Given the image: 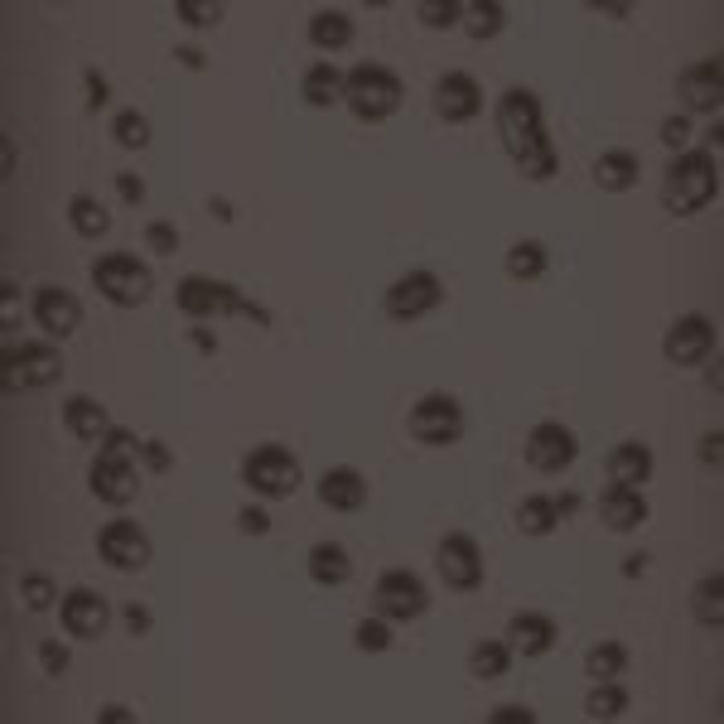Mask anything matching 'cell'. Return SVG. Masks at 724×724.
Masks as SVG:
<instances>
[{
    "instance_id": "obj_25",
    "label": "cell",
    "mask_w": 724,
    "mask_h": 724,
    "mask_svg": "<svg viewBox=\"0 0 724 724\" xmlns=\"http://www.w3.org/2000/svg\"><path fill=\"white\" fill-rule=\"evenodd\" d=\"M609 479L613 483H628V489H642V483L652 479V450L642 440H623L609 454Z\"/></svg>"
},
{
    "instance_id": "obj_5",
    "label": "cell",
    "mask_w": 724,
    "mask_h": 724,
    "mask_svg": "<svg viewBox=\"0 0 724 724\" xmlns=\"http://www.w3.org/2000/svg\"><path fill=\"white\" fill-rule=\"evenodd\" d=\"M401 97H406V83L387 63H358L353 73H344V102L358 122H387L401 107Z\"/></svg>"
},
{
    "instance_id": "obj_52",
    "label": "cell",
    "mask_w": 724,
    "mask_h": 724,
    "mask_svg": "<svg viewBox=\"0 0 724 724\" xmlns=\"http://www.w3.org/2000/svg\"><path fill=\"white\" fill-rule=\"evenodd\" d=\"M189 338H193V348H199V353H218V338L208 334L203 324H193V328H189Z\"/></svg>"
},
{
    "instance_id": "obj_41",
    "label": "cell",
    "mask_w": 724,
    "mask_h": 724,
    "mask_svg": "<svg viewBox=\"0 0 724 724\" xmlns=\"http://www.w3.org/2000/svg\"><path fill=\"white\" fill-rule=\"evenodd\" d=\"M145 246H150L155 256H175L179 252V228L175 222H150V228H145Z\"/></svg>"
},
{
    "instance_id": "obj_54",
    "label": "cell",
    "mask_w": 724,
    "mask_h": 724,
    "mask_svg": "<svg viewBox=\"0 0 724 724\" xmlns=\"http://www.w3.org/2000/svg\"><path fill=\"white\" fill-rule=\"evenodd\" d=\"M556 512H560V522L570 517V512H579V493H560L556 497Z\"/></svg>"
},
{
    "instance_id": "obj_38",
    "label": "cell",
    "mask_w": 724,
    "mask_h": 724,
    "mask_svg": "<svg viewBox=\"0 0 724 724\" xmlns=\"http://www.w3.org/2000/svg\"><path fill=\"white\" fill-rule=\"evenodd\" d=\"M391 628L397 623H387L381 613H373V618H363V623L353 628V642H358V652H387L391 648Z\"/></svg>"
},
{
    "instance_id": "obj_4",
    "label": "cell",
    "mask_w": 724,
    "mask_h": 724,
    "mask_svg": "<svg viewBox=\"0 0 724 724\" xmlns=\"http://www.w3.org/2000/svg\"><path fill=\"white\" fill-rule=\"evenodd\" d=\"M720 193V165L710 150H681L667 169V208L676 218H691L710 208V199Z\"/></svg>"
},
{
    "instance_id": "obj_14",
    "label": "cell",
    "mask_w": 724,
    "mask_h": 724,
    "mask_svg": "<svg viewBox=\"0 0 724 724\" xmlns=\"http://www.w3.org/2000/svg\"><path fill=\"white\" fill-rule=\"evenodd\" d=\"M97 556L107 560L112 570H122V575L145 570V560H150V536H145L136 522L116 517V522H107L97 532Z\"/></svg>"
},
{
    "instance_id": "obj_42",
    "label": "cell",
    "mask_w": 724,
    "mask_h": 724,
    "mask_svg": "<svg viewBox=\"0 0 724 724\" xmlns=\"http://www.w3.org/2000/svg\"><path fill=\"white\" fill-rule=\"evenodd\" d=\"M175 15H179L183 24H193V30H208V24H218V20H222V6H199V0H179Z\"/></svg>"
},
{
    "instance_id": "obj_48",
    "label": "cell",
    "mask_w": 724,
    "mask_h": 724,
    "mask_svg": "<svg viewBox=\"0 0 724 724\" xmlns=\"http://www.w3.org/2000/svg\"><path fill=\"white\" fill-rule=\"evenodd\" d=\"M140 454H145V464H150L155 473H165L169 464H175V454H169L160 440H140Z\"/></svg>"
},
{
    "instance_id": "obj_30",
    "label": "cell",
    "mask_w": 724,
    "mask_h": 724,
    "mask_svg": "<svg viewBox=\"0 0 724 724\" xmlns=\"http://www.w3.org/2000/svg\"><path fill=\"white\" fill-rule=\"evenodd\" d=\"M556 526H560L556 497L536 493V497H522V503H517V532H522V536H550Z\"/></svg>"
},
{
    "instance_id": "obj_24",
    "label": "cell",
    "mask_w": 724,
    "mask_h": 724,
    "mask_svg": "<svg viewBox=\"0 0 724 724\" xmlns=\"http://www.w3.org/2000/svg\"><path fill=\"white\" fill-rule=\"evenodd\" d=\"M642 179V160L633 150H604L595 160V183L604 193H628Z\"/></svg>"
},
{
    "instance_id": "obj_47",
    "label": "cell",
    "mask_w": 724,
    "mask_h": 724,
    "mask_svg": "<svg viewBox=\"0 0 724 724\" xmlns=\"http://www.w3.org/2000/svg\"><path fill=\"white\" fill-rule=\"evenodd\" d=\"M83 87H87V107H92V112H102V107H107V97H112V92H107V77H102V73H92V69H87V77H83Z\"/></svg>"
},
{
    "instance_id": "obj_51",
    "label": "cell",
    "mask_w": 724,
    "mask_h": 724,
    "mask_svg": "<svg viewBox=\"0 0 724 724\" xmlns=\"http://www.w3.org/2000/svg\"><path fill=\"white\" fill-rule=\"evenodd\" d=\"M175 59L183 63V69H193V73H199V69H208V59H203V54H199V49H193V44H179V49H175Z\"/></svg>"
},
{
    "instance_id": "obj_37",
    "label": "cell",
    "mask_w": 724,
    "mask_h": 724,
    "mask_svg": "<svg viewBox=\"0 0 724 724\" xmlns=\"http://www.w3.org/2000/svg\"><path fill=\"white\" fill-rule=\"evenodd\" d=\"M112 136H116V145H126V150H145V145H150V122H145V112H116Z\"/></svg>"
},
{
    "instance_id": "obj_40",
    "label": "cell",
    "mask_w": 724,
    "mask_h": 724,
    "mask_svg": "<svg viewBox=\"0 0 724 724\" xmlns=\"http://www.w3.org/2000/svg\"><path fill=\"white\" fill-rule=\"evenodd\" d=\"M420 20H426L430 30H454V24L464 20V6H454V0H426V6H420Z\"/></svg>"
},
{
    "instance_id": "obj_28",
    "label": "cell",
    "mask_w": 724,
    "mask_h": 724,
    "mask_svg": "<svg viewBox=\"0 0 724 724\" xmlns=\"http://www.w3.org/2000/svg\"><path fill=\"white\" fill-rule=\"evenodd\" d=\"M69 222L77 237H87V242H97V237L112 232V213L102 208V199H92V193H73L69 199Z\"/></svg>"
},
{
    "instance_id": "obj_17",
    "label": "cell",
    "mask_w": 724,
    "mask_h": 724,
    "mask_svg": "<svg viewBox=\"0 0 724 724\" xmlns=\"http://www.w3.org/2000/svg\"><path fill=\"white\" fill-rule=\"evenodd\" d=\"M34 324L44 328L49 338H69L77 324H83V305H77L73 290L63 285H39L34 290Z\"/></svg>"
},
{
    "instance_id": "obj_56",
    "label": "cell",
    "mask_w": 724,
    "mask_h": 724,
    "mask_svg": "<svg viewBox=\"0 0 724 724\" xmlns=\"http://www.w3.org/2000/svg\"><path fill=\"white\" fill-rule=\"evenodd\" d=\"M0 305H6V314L20 305V290H15V281H6V290H0Z\"/></svg>"
},
{
    "instance_id": "obj_1",
    "label": "cell",
    "mask_w": 724,
    "mask_h": 724,
    "mask_svg": "<svg viewBox=\"0 0 724 724\" xmlns=\"http://www.w3.org/2000/svg\"><path fill=\"white\" fill-rule=\"evenodd\" d=\"M497 130H503V145L517 165L522 179L546 183L560 175V150L546 136L542 122V102H536L532 87H507L503 102H497Z\"/></svg>"
},
{
    "instance_id": "obj_29",
    "label": "cell",
    "mask_w": 724,
    "mask_h": 724,
    "mask_svg": "<svg viewBox=\"0 0 724 724\" xmlns=\"http://www.w3.org/2000/svg\"><path fill=\"white\" fill-rule=\"evenodd\" d=\"M305 102L309 107H319V112H328L334 102H344V73L334 69V63H314V69L305 73Z\"/></svg>"
},
{
    "instance_id": "obj_6",
    "label": "cell",
    "mask_w": 724,
    "mask_h": 724,
    "mask_svg": "<svg viewBox=\"0 0 724 724\" xmlns=\"http://www.w3.org/2000/svg\"><path fill=\"white\" fill-rule=\"evenodd\" d=\"M92 285H97V295L107 300L116 309H136L150 300V266H145L140 256L130 252H107L92 261Z\"/></svg>"
},
{
    "instance_id": "obj_32",
    "label": "cell",
    "mask_w": 724,
    "mask_h": 724,
    "mask_svg": "<svg viewBox=\"0 0 724 724\" xmlns=\"http://www.w3.org/2000/svg\"><path fill=\"white\" fill-rule=\"evenodd\" d=\"M691 609H695V623L705 628H720L724 623V579L720 575H705L691 595Z\"/></svg>"
},
{
    "instance_id": "obj_13",
    "label": "cell",
    "mask_w": 724,
    "mask_h": 724,
    "mask_svg": "<svg viewBox=\"0 0 724 724\" xmlns=\"http://www.w3.org/2000/svg\"><path fill=\"white\" fill-rule=\"evenodd\" d=\"M575 454H579V440L560 420H542V426L526 434V464L536 473H565L575 464Z\"/></svg>"
},
{
    "instance_id": "obj_19",
    "label": "cell",
    "mask_w": 724,
    "mask_h": 724,
    "mask_svg": "<svg viewBox=\"0 0 724 724\" xmlns=\"http://www.w3.org/2000/svg\"><path fill=\"white\" fill-rule=\"evenodd\" d=\"M681 102H686L691 112H705V116H715L720 112V102H724V69H720V59H701V63H691L686 73H681Z\"/></svg>"
},
{
    "instance_id": "obj_34",
    "label": "cell",
    "mask_w": 724,
    "mask_h": 724,
    "mask_svg": "<svg viewBox=\"0 0 724 724\" xmlns=\"http://www.w3.org/2000/svg\"><path fill=\"white\" fill-rule=\"evenodd\" d=\"M503 266H507L512 281H536V275H546V266H550V252H546L542 242H517V246H512V252H507Z\"/></svg>"
},
{
    "instance_id": "obj_15",
    "label": "cell",
    "mask_w": 724,
    "mask_h": 724,
    "mask_svg": "<svg viewBox=\"0 0 724 724\" xmlns=\"http://www.w3.org/2000/svg\"><path fill=\"white\" fill-rule=\"evenodd\" d=\"M662 353H667V363H676V367L705 363L710 353H715V324H710L705 314H681V319L667 328Z\"/></svg>"
},
{
    "instance_id": "obj_45",
    "label": "cell",
    "mask_w": 724,
    "mask_h": 724,
    "mask_svg": "<svg viewBox=\"0 0 724 724\" xmlns=\"http://www.w3.org/2000/svg\"><path fill=\"white\" fill-rule=\"evenodd\" d=\"M237 526H242L246 536H266V532H271V512L252 503V507H242V512H237Z\"/></svg>"
},
{
    "instance_id": "obj_44",
    "label": "cell",
    "mask_w": 724,
    "mask_h": 724,
    "mask_svg": "<svg viewBox=\"0 0 724 724\" xmlns=\"http://www.w3.org/2000/svg\"><path fill=\"white\" fill-rule=\"evenodd\" d=\"M657 136H662V145H667V150H681V145L691 140V122H686V116H667Z\"/></svg>"
},
{
    "instance_id": "obj_12",
    "label": "cell",
    "mask_w": 724,
    "mask_h": 724,
    "mask_svg": "<svg viewBox=\"0 0 724 724\" xmlns=\"http://www.w3.org/2000/svg\"><path fill=\"white\" fill-rule=\"evenodd\" d=\"M434 565H440V579L459 595H469V589L483 585V550L473 542L469 532H450L434 550Z\"/></svg>"
},
{
    "instance_id": "obj_10",
    "label": "cell",
    "mask_w": 724,
    "mask_h": 724,
    "mask_svg": "<svg viewBox=\"0 0 724 724\" xmlns=\"http://www.w3.org/2000/svg\"><path fill=\"white\" fill-rule=\"evenodd\" d=\"M373 609L387 618V623H411L430 609L426 579L416 570H381V579L373 585Z\"/></svg>"
},
{
    "instance_id": "obj_3",
    "label": "cell",
    "mask_w": 724,
    "mask_h": 724,
    "mask_svg": "<svg viewBox=\"0 0 724 724\" xmlns=\"http://www.w3.org/2000/svg\"><path fill=\"white\" fill-rule=\"evenodd\" d=\"M175 305H179L183 319H193V324H208V319H218V314H242V319H252L261 328L271 324L266 309L252 305L237 285L213 281V275H183V281L175 285Z\"/></svg>"
},
{
    "instance_id": "obj_58",
    "label": "cell",
    "mask_w": 724,
    "mask_h": 724,
    "mask_svg": "<svg viewBox=\"0 0 724 724\" xmlns=\"http://www.w3.org/2000/svg\"><path fill=\"white\" fill-rule=\"evenodd\" d=\"M208 208H213V218H218V222H232V203H228V199H213Z\"/></svg>"
},
{
    "instance_id": "obj_31",
    "label": "cell",
    "mask_w": 724,
    "mask_h": 724,
    "mask_svg": "<svg viewBox=\"0 0 724 724\" xmlns=\"http://www.w3.org/2000/svg\"><path fill=\"white\" fill-rule=\"evenodd\" d=\"M585 671H589V681H618L628 671V648L623 642H595L585 657Z\"/></svg>"
},
{
    "instance_id": "obj_46",
    "label": "cell",
    "mask_w": 724,
    "mask_h": 724,
    "mask_svg": "<svg viewBox=\"0 0 724 724\" xmlns=\"http://www.w3.org/2000/svg\"><path fill=\"white\" fill-rule=\"evenodd\" d=\"M122 623H126L130 638H145L155 618H150V609H145V604H126V609H122Z\"/></svg>"
},
{
    "instance_id": "obj_16",
    "label": "cell",
    "mask_w": 724,
    "mask_h": 724,
    "mask_svg": "<svg viewBox=\"0 0 724 724\" xmlns=\"http://www.w3.org/2000/svg\"><path fill=\"white\" fill-rule=\"evenodd\" d=\"M107 618H112V604L97 595V589H69V595L59 599V623L69 638H102L107 633Z\"/></svg>"
},
{
    "instance_id": "obj_35",
    "label": "cell",
    "mask_w": 724,
    "mask_h": 724,
    "mask_svg": "<svg viewBox=\"0 0 724 724\" xmlns=\"http://www.w3.org/2000/svg\"><path fill=\"white\" fill-rule=\"evenodd\" d=\"M507 24V6H497V0H479V6H464V30L473 39H497Z\"/></svg>"
},
{
    "instance_id": "obj_39",
    "label": "cell",
    "mask_w": 724,
    "mask_h": 724,
    "mask_svg": "<svg viewBox=\"0 0 724 724\" xmlns=\"http://www.w3.org/2000/svg\"><path fill=\"white\" fill-rule=\"evenodd\" d=\"M54 579L49 575H39V570H30L20 579V599H24V609H34V613H44V609H54Z\"/></svg>"
},
{
    "instance_id": "obj_20",
    "label": "cell",
    "mask_w": 724,
    "mask_h": 724,
    "mask_svg": "<svg viewBox=\"0 0 724 724\" xmlns=\"http://www.w3.org/2000/svg\"><path fill=\"white\" fill-rule=\"evenodd\" d=\"M599 517L609 532H638V526L648 522V497L638 489H628V483H609V489L599 493Z\"/></svg>"
},
{
    "instance_id": "obj_27",
    "label": "cell",
    "mask_w": 724,
    "mask_h": 724,
    "mask_svg": "<svg viewBox=\"0 0 724 724\" xmlns=\"http://www.w3.org/2000/svg\"><path fill=\"white\" fill-rule=\"evenodd\" d=\"M353 575V560H348V550L338 546V542H319L309 550V579L314 585H344V579Z\"/></svg>"
},
{
    "instance_id": "obj_2",
    "label": "cell",
    "mask_w": 724,
    "mask_h": 724,
    "mask_svg": "<svg viewBox=\"0 0 724 724\" xmlns=\"http://www.w3.org/2000/svg\"><path fill=\"white\" fill-rule=\"evenodd\" d=\"M130 454H140V434L112 426L107 440H102V454L92 459V473H87V489L107 507H126L140 493V473L130 464Z\"/></svg>"
},
{
    "instance_id": "obj_9",
    "label": "cell",
    "mask_w": 724,
    "mask_h": 724,
    "mask_svg": "<svg viewBox=\"0 0 724 724\" xmlns=\"http://www.w3.org/2000/svg\"><path fill=\"white\" fill-rule=\"evenodd\" d=\"M406 430H411V440H420V444H454L459 434H464V406H459L450 391H430V397H420L411 406Z\"/></svg>"
},
{
    "instance_id": "obj_22",
    "label": "cell",
    "mask_w": 724,
    "mask_h": 724,
    "mask_svg": "<svg viewBox=\"0 0 724 724\" xmlns=\"http://www.w3.org/2000/svg\"><path fill=\"white\" fill-rule=\"evenodd\" d=\"M507 648H517L522 657H546L556 648V618L550 613H517L507 623Z\"/></svg>"
},
{
    "instance_id": "obj_21",
    "label": "cell",
    "mask_w": 724,
    "mask_h": 724,
    "mask_svg": "<svg viewBox=\"0 0 724 724\" xmlns=\"http://www.w3.org/2000/svg\"><path fill=\"white\" fill-rule=\"evenodd\" d=\"M319 503L334 507V512H363L367 507V479L358 469H348V464L328 469L319 479Z\"/></svg>"
},
{
    "instance_id": "obj_43",
    "label": "cell",
    "mask_w": 724,
    "mask_h": 724,
    "mask_svg": "<svg viewBox=\"0 0 724 724\" xmlns=\"http://www.w3.org/2000/svg\"><path fill=\"white\" fill-rule=\"evenodd\" d=\"M69 648H63V642H54V638H44L39 642V667H44V676H63V671H69Z\"/></svg>"
},
{
    "instance_id": "obj_53",
    "label": "cell",
    "mask_w": 724,
    "mask_h": 724,
    "mask_svg": "<svg viewBox=\"0 0 724 724\" xmlns=\"http://www.w3.org/2000/svg\"><path fill=\"white\" fill-rule=\"evenodd\" d=\"M720 440H724L720 430H710L705 440H701V459H705V464H720Z\"/></svg>"
},
{
    "instance_id": "obj_26",
    "label": "cell",
    "mask_w": 724,
    "mask_h": 724,
    "mask_svg": "<svg viewBox=\"0 0 724 724\" xmlns=\"http://www.w3.org/2000/svg\"><path fill=\"white\" fill-rule=\"evenodd\" d=\"M305 34H309V44L319 49V54L348 49L353 44V15H348V10H314Z\"/></svg>"
},
{
    "instance_id": "obj_49",
    "label": "cell",
    "mask_w": 724,
    "mask_h": 724,
    "mask_svg": "<svg viewBox=\"0 0 724 724\" xmlns=\"http://www.w3.org/2000/svg\"><path fill=\"white\" fill-rule=\"evenodd\" d=\"M512 720H517V724H532L536 715H532L526 705H497V710H493V724H512Z\"/></svg>"
},
{
    "instance_id": "obj_36",
    "label": "cell",
    "mask_w": 724,
    "mask_h": 724,
    "mask_svg": "<svg viewBox=\"0 0 724 724\" xmlns=\"http://www.w3.org/2000/svg\"><path fill=\"white\" fill-rule=\"evenodd\" d=\"M628 710V691L618 686V681H595V691H589L585 701V715L589 720H618Z\"/></svg>"
},
{
    "instance_id": "obj_57",
    "label": "cell",
    "mask_w": 724,
    "mask_h": 724,
    "mask_svg": "<svg viewBox=\"0 0 724 724\" xmlns=\"http://www.w3.org/2000/svg\"><path fill=\"white\" fill-rule=\"evenodd\" d=\"M102 720H107V724H122V720H130V710H126V705H107V710H102Z\"/></svg>"
},
{
    "instance_id": "obj_18",
    "label": "cell",
    "mask_w": 724,
    "mask_h": 724,
    "mask_svg": "<svg viewBox=\"0 0 724 724\" xmlns=\"http://www.w3.org/2000/svg\"><path fill=\"white\" fill-rule=\"evenodd\" d=\"M483 107V92H479V77L469 73H444L440 83H434V112H440V122H454L464 126L473 122Z\"/></svg>"
},
{
    "instance_id": "obj_7",
    "label": "cell",
    "mask_w": 724,
    "mask_h": 724,
    "mask_svg": "<svg viewBox=\"0 0 724 724\" xmlns=\"http://www.w3.org/2000/svg\"><path fill=\"white\" fill-rule=\"evenodd\" d=\"M63 377V358L59 348L49 344H15L6 348V363H0V387L15 397V391H39V387H54Z\"/></svg>"
},
{
    "instance_id": "obj_8",
    "label": "cell",
    "mask_w": 724,
    "mask_h": 724,
    "mask_svg": "<svg viewBox=\"0 0 724 724\" xmlns=\"http://www.w3.org/2000/svg\"><path fill=\"white\" fill-rule=\"evenodd\" d=\"M242 483L261 497H290L300 489V459L285 444H261L242 459Z\"/></svg>"
},
{
    "instance_id": "obj_50",
    "label": "cell",
    "mask_w": 724,
    "mask_h": 724,
    "mask_svg": "<svg viewBox=\"0 0 724 724\" xmlns=\"http://www.w3.org/2000/svg\"><path fill=\"white\" fill-rule=\"evenodd\" d=\"M116 193H122L126 203H140L145 199V183L136 175H116Z\"/></svg>"
},
{
    "instance_id": "obj_55",
    "label": "cell",
    "mask_w": 724,
    "mask_h": 724,
    "mask_svg": "<svg viewBox=\"0 0 724 724\" xmlns=\"http://www.w3.org/2000/svg\"><path fill=\"white\" fill-rule=\"evenodd\" d=\"M623 575H628V579L648 575V556H628V560H623Z\"/></svg>"
},
{
    "instance_id": "obj_23",
    "label": "cell",
    "mask_w": 724,
    "mask_h": 724,
    "mask_svg": "<svg viewBox=\"0 0 724 724\" xmlns=\"http://www.w3.org/2000/svg\"><path fill=\"white\" fill-rule=\"evenodd\" d=\"M63 426H69V434L73 440H107V430H112V416H107V406L102 401H92V397H83V391H77V397H69L63 401Z\"/></svg>"
},
{
    "instance_id": "obj_33",
    "label": "cell",
    "mask_w": 724,
    "mask_h": 724,
    "mask_svg": "<svg viewBox=\"0 0 724 724\" xmlns=\"http://www.w3.org/2000/svg\"><path fill=\"white\" fill-rule=\"evenodd\" d=\"M469 667H473V676H483V681H497V676H507V667H512V648H507V642H493V638H483V642H473V652H469Z\"/></svg>"
},
{
    "instance_id": "obj_11",
    "label": "cell",
    "mask_w": 724,
    "mask_h": 724,
    "mask_svg": "<svg viewBox=\"0 0 724 724\" xmlns=\"http://www.w3.org/2000/svg\"><path fill=\"white\" fill-rule=\"evenodd\" d=\"M444 300V285H440V275L434 271H406L401 281H391L387 290V319L391 324H411V319H426V314L434 309Z\"/></svg>"
}]
</instances>
